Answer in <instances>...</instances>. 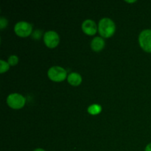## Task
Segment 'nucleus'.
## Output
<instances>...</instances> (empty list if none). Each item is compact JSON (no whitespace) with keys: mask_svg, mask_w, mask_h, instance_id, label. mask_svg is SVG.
Returning <instances> with one entry per match:
<instances>
[{"mask_svg":"<svg viewBox=\"0 0 151 151\" xmlns=\"http://www.w3.org/2000/svg\"><path fill=\"white\" fill-rule=\"evenodd\" d=\"M115 24L111 19L109 18H103L99 22L98 30L100 35L104 38L112 36L115 32Z\"/></svg>","mask_w":151,"mask_h":151,"instance_id":"nucleus-1","label":"nucleus"},{"mask_svg":"<svg viewBox=\"0 0 151 151\" xmlns=\"http://www.w3.org/2000/svg\"><path fill=\"white\" fill-rule=\"evenodd\" d=\"M25 102H26L25 97L18 93L9 94L7 98V105L13 109H22L25 105Z\"/></svg>","mask_w":151,"mask_h":151,"instance_id":"nucleus-2","label":"nucleus"},{"mask_svg":"<svg viewBox=\"0 0 151 151\" xmlns=\"http://www.w3.org/2000/svg\"><path fill=\"white\" fill-rule=\"evenodd\" d=\"M48 77L50 80L55 82H60L64 81L66 78V71L63 67L58 66H54L50 68L47 72Z\"/></svg>","mask_w":151,"mask_h":151,"instance_id":"nucleus-3","label":"nucleus"},{"mask_svg":"<svg viewBox=\"0 0 151 151\" xmlns=\"http://www.w3.org/2000/svg\"><path fill=\"white\" fill-rule=\"evenodd\" d=\"M139 42L143 50L151 52V29H144L139 36Z\"/></svg>","mask_w":151,"mask_h":151,"instance_id":"nucleus-4","label":"nucleus"},{"mask_svg":"<svg viewBox=\"0 0 151 151\" xmlns=\"http://www.w3.org/2000/svg\"><path fill=\"white\" fill-rule=\"evenodd\" d=\"M14 30L16 35L20 37H27L31 34L32 30V25L26 22H19L16 24Z\"/></svg>","mask_w":151,"mask_h":151,"instance_id":"nucleus-5","label":"nucleus"},{"mask_svg":"<svg viewBox=\"0 0 151 151\" xmlns=\"http://www.w3.org/2000/svg\"><path fill=\"white\" fill-rule=\"evenodd\" d=\"M44 41L46 45L50 48H55L60 41L58 34L55 31H47L44 35Z\"/></svg>","mask_w":151,"mask_h":151,"instance_id":"nucleus-6","label":"nucleus"},{"mask_svg":"<svg viewBox=\"0 0 151 151\" xmlns=\"http://www.w3.org/2000/svg\"><path fill=\"white\" fill-rule=\"evenodd\" d=\"M82 29L84 33L88 35H93L97 32V27L94 21L91 20V19H87L83 22Z\"/></svg>","mask_w":151,"mask_h":151,"instance_id":"nucleus-7","label":"nucleus"},{"mask_svg":"<svg viewBox=\"0 0 151 151\" xmlns=\"http://www.w3.org/2000/svg\"><path fill=\"white\" fill-rule=\"evenodd\" d=\"M105 47V41L100 37H95L91 42V47L94 51L99 52Z\"/></svg>","mask_w":151,"mask_h":151,"instance_id":"nucleus-8","label":"nucleus"},{"mask_svg":"<svg viewBox=\"0 0 151 151\" xmlns=\"http://www.w3.org/2000/svg\"><path fill=\"white\" fill-rule=\"evenodd\" d=\"M68 82L69 83V84H71L72 86H76L80 85L82 82V78H81V75L76 72H72V73L69 74V76L67 77Z\"/></svg>","mask_w":151,"mask_h":151,"instance_id":"nucleus-9","label":"nucleus"},{"mask_svg":"<svg viewBox=\"0 0 151 151\" xmlns=\"http://www.w3.org/2000/svg\"><path fill=\"white\" fill-rule=\"evenodd\" d=\"M102 111V108L98 104H93L88 108V112L91 115H97Z\"/></svg>","mask_w":151,"mask_h":151,"instance_id":"nucleus-10","label":"nucleus"},{"mask_svg":"<svg viewBox=\"0 0 151 151\" xmlns=\"http://www.w3.org/2000/svg\"><path fill=\"white\" fill-rule=\"evenodd\" d=\"M10 65L8 63L3 60H0V73H4V72H7L9 69Z\"/></svg>","mask_w":151,"mask_h":151,"instance_id":"nucleus-11","label":"nucleus"},{"mask_svg":"<svg viewBox=\"0 0 151 151\" xmlns=\"http://www.w3.org/2000/svg\"><path fill=\"white\" fill-rule=\"evenodd\" d=\"M18 62H19V58H18L17 56L11 55L9 57L8 62H7V63H8L9 65H10V66H15V65L17 64Z\"/></svg>","mask_w":151,"mask_h":151,"instance_id":"nucleus-12","label":"nucleus"},{"mask_svg":"<svg viewBox=\"0 0 151 151\" xmlns=\"http://www.w3.org/2000/svg\"><path fill=\"white\" fill-rule=\"evenodd\" d=\"M7 20L4 17H1L0 19V28L1 29H4L5 27H7Z\"/></svg>","mask_w":151,"mask_h":151,"instance_id":"nucleus-13","label":"nucleus"},{"mask_svg":"<svg viewBox=\"0 0 151 151\" xmlns=\"http://www.w3.org/2000/svg\"><path fill=\"white\" fill-rule=\"evenodd\" d=\"M145 151H151V143L147 145L145 147Z\"/></svg>","mask_w":151,"mask_h":151,"instance_id":"nucleus-14","label":"nucleus"},{"mask_svg":"<svg viewBox=\"0 0 151 151\" xmlns=\"http://www.w3.org/2000/svg\"><path fill=\"white\" fill-rule=\"evenodd\" d=\"M33 151H45V150L42 148H37V149H35V150H34Z\"/></svg>","mask_w":151,"mask_h":151,"instance_id":"nucleus-15","label":"nucleus"},{"mask_svg":"<svg viewBox=\"0 0 151 151\" xmlns=\"http://www.w3.org/2000/svg\"><path fill=\"white\" fill-rule=\"evenodd\" d=\"M127 2H129V3H132V2H135L136 1H126Z\"/></svg>","mask_w":151,"mask_h":151,"instance_id":"nucleus-16","label":"nucleus"}]
</instances>
